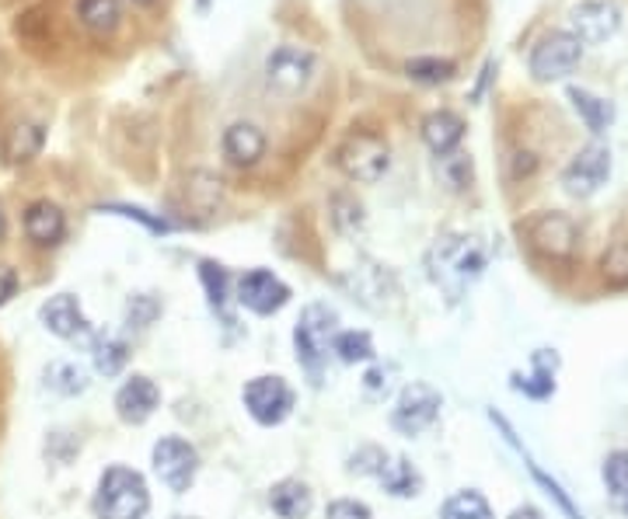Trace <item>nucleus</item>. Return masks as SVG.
Listing matches in <instances>:
<instances>
[{
    "label": "nucleus",
    "mask_w": 628,
    "mask_h": 519,
    "mask_svg": "<svg viewBox=\"0 0 628 519\" xmlns=\"http://www.w3.org/2000/svg\"><path fill=\"white\" fill-rule=\"evenodd\" d=\"M150 509V492L140 471L123 464H112L98 478L95 492V516L98 519H144Z\"/></svg>",
    "instance_id": "nucleus-1"
},
{
    "label": "nucleus",
    "mask_w": 628,
    "mask_h": 519,
    "mask_svg": "<svg viewBox=\"0 0 628 519\" xmlns=\"http://www.w3.org/2000/svg\"><path fill=\"white\" fill-rule=\"evenodd\" d=\"M520 237L528 240V248L545 258V262H572V258L580 255V240H583L580 223L558 210L531 213L520 223Z\"/></svg>",
    "instance_id": "nucleus-2"
},
{
    "label": "nucleus",
    "mask_w": 628,
    "mask_h": 519,
    "mask_svg": "<svg viewBox=\"0 0 628 519\" xmlns=\"http://www.w3.org/2000/svg\"><path fill=\"white\" fill-rule=\"evenodd\" d=\"M335 168L356 185H373L392 168V147L381 133L373 129H353L335 147Z\"/></svg>",
    "instance_id": "nucleus-3"
},
{
    "label": "nucleus",
    "mask_w": 628,
    "mask_h": 519,
    "mask_svg": "<svg viewBox=\"0 0 628 519\" xmlns=\"http://www.w3.org/2000/svg\"><path fill=\"white\" fill-rule=\"evenodd\" d=\"M335 335H338V314L329 304H308L300 310L294 328V349H297V362L308 370L315 384L321 380V367L329 362Z\"/></svg>",
    "instance_id": "nucleus-4"
},
{
    "label": "nucleus",
    "mask_w": 628,
    "mask_h": 519,
    "mask_svg": "<svg viewBox=\"0 0 628 519\" xmlns=\"http://www.w3.org/2000/svg\"><path fill=\"white\" fill-rule=\"evenodd\" d=\"M262 74H266L269 91H276L280 98H297L311 88V81L318 74V57L308 46L280 42V46L269 49Z\"/></svg>",
    "instance_id": "nucleus-5"
},
{
    "label": "nucleus",
    "mask_w": 628,
    "mask_h": 519,
    "mask_svg": "<svg viewBox=\"0 0 628 519\" xmlns=\"http://www.w3.org/2000/svg\"><path fill=\"white\" fill-rule=\"evenodd\" d=\"M583 42L569 36V32H545L534 46H531V57H528V74L538 84H555V81H566L576 66L583 63Z\"/></svg>",
    "instance_id": "nucleus-6"
},
{
    "label": "nucleus",
    "mask_w": 628,
    "mask_h": 519,
    "mask_svg": "<svg viewBox=\"0 0 628 519\" xmlns=\"http://www.w3.org/2000/svg\"><path fill=\"white\" fill-rule=\"evenodd\" d=\"M625 11L618 0H580L569 8V36H576L583 46H604L621 32Z\"/></svg>",
    "instance_id": "nucleus-7"
},
{
    "label": "nucleus",
    "mask_w": 628,
    "mask_h": 519,
    "mask_svg": "<svg viewBox=\"0 0 628 519\" xmlns=\"http://www.w3.org/2000/svg\"><path fill=\"white\" fill-rule=\"evenodd\" d=\"M242 401L259 425H280L291 419V411H294V391L283 376L262 373V376H251L245 384Z\"/></svg>",
    "instance_id": "nucleus-8"
},
{
    "label": "nucleus",
    "mask_w": 628,
    "mask_h": 519,
    "mask_svg": "<svg viewBox=\"0 0 628 519\" xmlns=\"http://www.w3.org/2000/svg\"><path fill=\"white\" fill-rule=\"evenodd\" d=\"M489 262V255L482 245H475L471 237H447L430 251V272L436 283H444V275H454L457 286H465L471 280H479L482 269Z\"/></svg>",
    "instance_id": "nucleus-9"
},
{
    "label": "nucleus",
    "mask_w": 628,
    "mask_h": 519,
    "mask_svg": "<svg viewBox=\"0 0 628 519\" xmlns=\"http://www.w3.org/2000/svg\"><path fill=\"white\" fill-rule=\"evenodd\" d=\"M440 408H444V397H440V391L430 387V384H422V380H412L409 387H402L398 401L392 408V429L412 440V436L427 432L436 422Z\"/></svg>",
    "instance_id": "nucleus-10"
},
{
    "label": "nucleus",
    "mask_w": 628,
    "mask_h": 519,
    "mask_svg": "<svg viewBox=\"0 0 628 519\" xmlns=\"http://www.w3.org/2000/svg\"><path fill=\"white\" fill-rule=\"evenodd\" d=\"M611 178V150L604 144H587L576 158L563 168V188L572 199L598 196Z\"/></svg>",
    "instance_id": "nucleus-11"
},
{
    "label": "nucleus",
    "mask_w": 628,
    "mask_h": 519,
    "mask_svg": "<svg viewBox=\"0 0 628 519\" xmlns=\"http://www.w3.org/2000/svg\"><path fill=\"white\" fill-rule=\"evenodd\" d=\"M150 460H155V474L161 478V484H168L175 495L193 489L196 471H199V454L193 443H185L182 436H161L155 443Z\"/></svg>",
    "instance_id": "nucleus-12"
},
{
    "label": "nucleus",
    "mask_w": 628,
    "mask_h": 519,
    "mask_svg": "<svg viewBox=\"0 0 628 519\" xmlns=\"http://www.w3.org/2000/svg\"><path fill=\"white\" fill-rule=\"evenodd\" d=\"M237 304L251 314H276L286 304H291V286H286L280 275L269 269H251L237 280Z\"/></svg>",
    "instance_id": "nucleus-13"
},
{
    "label": "nucleus",
    "mask_w": 628,
    "mask_h": 519,
    "mask_svg": "<svg viewBox=\"0 0 628 519\" xmlns=\"http://www.w3.org/2000/svg\"><path fill=\"white\" fill-rule=\"evenodd\" d=\"M39 321H42L46 332H53L57 338H66V342L91 335V324H88V318H84V310H81L74 293H57V297H49L39 307Z\"/></svg>",
    "instance_id": "nucleus-14"
},
{
    "label": "nucleus",
    "mask_w": 628,
    "mask_h": 519,
    "mask_svg": "<svg viewBox=\"0 0 628 519\" xmlns=\"http://www.w3.org/2000/svg\"><path fill=\"white\" fill-rule=\"evenodd\" d=\"M158 405H161V391L155 380L144 373L130 376L126 384L115 391V411L126 425H144L150 415L158 411Z\"/></svg>",
    "instance_id": "nucleus-15"
},
{
    "label": "nucleus",
    "mask_w": 628,
    "mask_h": 519,
    "mask_svg": "<svg viewBox=\"0 0 628 519\" xmlns=\"http://www.w3.org/2000/svg\"><path fill=\"white\" fill-rule=\"evenodd\" d=\"M220 150H224V158L234 164V168H256L266 150H269V140L262 126L248 123V119H242V123H231L224 129V136H220Z\"/></svg>",
    "instance_id": "nucleus-16"
},
{
    "label": "nucleus",
    "mask_w": 628,
    "mask_h": 519,
    "mask_svg": "<svg viewBox=\"0 0 628 519\" xmlns=\"http://www.w3.org/2000/svg\"><path fill=\"white\" fill-rule=\"evenodd\" d=\"M25 237L32 240L36 248H57L60 240L66 237V217L57 202L49 199H36L25 206Z\"/></svg>",
    "instance_id": "nucleus-17"
},
{
    "label": "nucleus",
    "mask_w": 628,
    "mask_h": 519,
    "mask_svg": "<svg viewBox=\"0 0 628 519\" xmlns=\"http://www.w3.org/2000/svg\"><path fill=\"white\" fill-rule=\"evenodd\" d=\"M42 147H46V126L39 119H22V123H14L8 129L4 144H0V153H4L8 168H25L39 158Z\"/></svg>",
    "instance_id": "nucleus-18"
},
{
    "label": "nucleus",
    "mask_w": 628,
    "mask_h": 519,
    "mask_svg": "<svg viewBox=\"0 0 628 519\" xmlns=\"http://www.w3.org/2000/svg\"><path fill=\"white\" fill-rule=\"evenodd\" d=\"M465 129H468L465 119L457 115V112H451V109L430 112L427 119H422V126H419L422 144H427L436 153V158H447V153H454L457 147H461Z\"/></svg>",
    "instance_id": "nucleus-19"
},
{
    "label": "nucleus",
    "mask_w": 628,
    "mask_h": 519,
    "mask_svg": "<svg viewBox=\"0 0 628 519\" xmlns=\"http://www.w3.org/2000/svg\"><path fill=\"white\" fill-rule=\"evenodd\" d=\"M269 506H273V512L280 519H308L315 495L300 478H283L269 489Z\"/></svg>",
    "instance_id": "nucleus-20"
},
{
    "label": "nucleus",
    "mask_w": 628,
    "mask_h": 519,
    "mask_svg": "<svg viewBox=\"0 0 628 519\" xmlns=\"http://www.w3.org/2000/svg\"><path fill=\"white\" fill-rule=\"evenodd\" d=\"M555 370H558V356L552 349H538L531 359V373H514V387L520 394L534 397V401H545V397L555 394Z\"/></svg>",
    "instance_id": "nucleus-21"
},
{
    "label": "nucleus",
    "mask_w": 628,
    "mask_h": 519,
    "mask_svg": "<svg viewBox=\"0 0 628 519\" xmlns=\"http://www.w3.org/2000/svg\"><path fill=\"white\" fill-rule=\"evenodd\" d=\"M566 98H569L572 112L580 115V123H583L593 136L607 133V129H611V123H615V106H611L607 98L593 95V91H587V88H576V84H569Z\"/></svg>",
    "instance_id": "nucleus-22"
},
{
    "label": "nucleus",
    "mask_w": 628,
    "mask_h": 519,
    "mask_svg": "<svg viewBox=\"0 0 628 519\" xmlns=\"http://www.w3.org/2000/svg\"><path fill=\"white\" fill-rule=\"evenodd\" d=\"M378 481L381 489L395 498H416L422 492V474L405 457H387L378 471Z\"/></svg>",
    "instance_id": "nucleus-23"
},
{
    "label": "nucleus",
    "mask_w": 628,
    "mask_h": 519,
    "mask_svg": "<svg viewBox=\"0 0 628 519\" xmlns=\"http://www.w3.org/2000/svg\"><path fill=\"white\" fill-rule=\"evenodd\" d=\"M77 22L91 32V36H112L123 25V4L119 0H77Z\"/></svg>",
    "instance_id": "nucleus-24"
},
{
    "label": "nucleus",
    "mask_w": 628,
    "mask_h": 519,
    "mask_svg": "<svg viewBox=\"0 0 628 519\" xmlns=\"http://www.w3.org/2000/svg\"><path fill=\"white\" fill-rule=\"evenodd\" d=\"M185 199H189L196 213H213L220 199H224V178L207 168L189 171V178H185Z\"/></svg>",
    "instance_id": "nucleus-25"
},
{
    "label": "nucleus",
    "mask_w": 628,
    "mask_h": 519,
    "mask_svg": "<svg viewBox=\"0 0 628 519\" xmlns=\"http://www.w3.org/2000/svg\"><path fill=\"white\" fill-rule=\"evenodd\" d=\"M329 213H332V227L343 237H356V234L364 231V223H367L364 202L356 199V196H349V193H332Z\"/></svg>",
    "instance_id": "nucleus-26"
},
{
    "label": "nucleus",
    "mask_w": 628,
    "mask_h": 519,
    "mask_svg": "<svg viewBox=\"0 0 628 519\" xmlns=\"http://www.w3.org/2000/svg\"><path fill=\"white\" fill-rule=\"evenodd\" d=\"M405 77L416 84H427V88H436V84H451L457 77V63L447 57H412L405 63Z\"/></svg>",
    "instance_id": "nucleus-27"
},
{
    "label": "nucleus",
    "mask_w": 628,
    "mask_h": 519,
    "mask_svg": "<svg viewBox=\"0 0 628 519\" xmlns=\"http://www.w3.org/2000/svg\"><path fill=\"white\" fill-rule=\"evenodd\" d=\"M343 283L353 289V297H360L364 304H370V297H387V293L395 289L392 275H387L381 265H364V269H353Z\"/></svg>",
    "instance_id": "nucleus-28"
},
{
    "label": "nucleus",
    "mask_w": 628,
    "mask_h": 519,
    "mask_svg": "<svg viewBox=\"0 0 628 519\" xmlns=\"http://www.w3.org/2000/svg\"><path fill=\"white\" fill-rule=\"evenodd\" d=\"M46 387L57 391L63 397H74L88 391V370L77 367V362H49L46 367Z\"/></svg>",
    "instance_id": "nucleus-29"
},
{
    "label": "nucleus",
    "mask_w": 628,
    "mask_h": 519,
    "mask_svg": "<svg viewBox=\"0 0 628 519\" xmlns=\"http://www.w3.org/2000/svg\"><path fill=\"white\" fill-rule=\"evenodd\" d=\"M440 519H496V516H492V506L485 502L482 492L465 489V492H454L444 502V512H440Z\"/></svg>",
    "instance_id": "nucleus-30"
},
{
    "label": "nucleus",
    "mask_w": 628,
    "mask_h": 519,
    "mask_svg": "<svg viewBox=\"0 0 628 519\" xmlns=\"http://www.w3.org/2000/svg\"><path fill=\"white\" fill-rule=\"evenodd\" d=\"M199 280H202V289H207V297H210V307L217 310V314H227V300H231V275L224 265H217V262H202L199 265Z\"/></svg>",
    "instance_id": "nucleus-31"
},
{
    "label": "nucleus",
    "mask_w": 628,
    "mask_h": 519,
    "mask_svg": "<svg viewBox=\"0 0 628 519\" xmlns=\"http://www.w3.org/2000/svg\"><path fill=\"white\" fill-rule=\"evenodd\" d=\"M332 353L343 362H349V367H353V362H370L373 356H378L370 332H338L332 338Z\"/></svg>",
    "instance_id": "nucleus-32"
},
{
    "label": "nucleus",
    "mask_w": 628,
    "mask_h": 519,
    "mask_svg": "<svg viewBox=\"0 0 628 519\" xmlns=\"http://www.w3.org/2000/svg\"><path fill=\"white\" fill-rule=\"evenodd\" d=\"M126 359H130V345L123 338H98L95 342V370L98 373H106V376H119L126 367Z\"/></svg>",
    "instance_id": "nucleus-33"
},
{
    "label": "nucleus",
    "mask_w": 628,
    "mask_h": 519,
    "mask_svg": "<svg viewBox=\"0 0 628 519\" xmlns=\"http://www.w3.org/2000/svg\"><path fill=\"white\" fill-rule=\"evenodd\" d=\"M601 280L615 289L628 286V237L607 245V251L601 255Z\"/></svg>",
    "instance_id": "nucleus-34"
},
{
    "label": "nucleus",
    "mask_w": 628,
    "mask_h": 519,
    "mask_svg": "<svg viewBox=\"0 0 628 519\" xmlns=\"http://www.w3.org/2000/svg\"><path fill=\"white\" fill-rule=\"evenodd\" d=\"M601 474H604L611 498L625 506V502H628V449H615V454H607Z\"/></svg>",
    "instance_id": "nucleus-35"
},
{
    "label": "nucleus",
    "mask_w": 628,
    "mask_h": 519,
    "mask_svg": "<svg viewBox=\"0 0 628 519\" xmlns=\"http://www.w3.org/2000/svg\"><path fill=\"white\" fill-rule=\"evenodd\" d=\"M440 175H444V182L454 188V193H465V188H471V182H475L471 153L454 150V153H447V158H440Z\"/></svg>",
    "instance_id": "nucleus-36"
},
{
    "label": "nucleus",
    "mask_w": 628,
    "mask_h": 519,
    "mask_svg": "<svg viewBox=\"0 0 628 519\" xmlns=\"http://www.w3.org/2000/svg\"><path fill=\"white\" fill-rule=\"evenodd\" d=\"M158 314H161V300L150 297V293H133L130 304H126V324L137 328V332H144V328L155 324Z\"/></svg>",
    "instance_id": "nucleus-37"
},
{
    "label": "nucleus",
    "mask_w": 628,
    "mask_h": 519,
    "mask_svg": "<svg viewBox=\"0 0 628 519\" xmlns=\"http://www.w3.org/2000/svg\"><path fill=\"white\" fill-rule=\"evenodd\" d=\"M98 213H115V217L137 220V223H144V227H147V231H155V234H168V231H172V223H168V220H158V217H150L147 210H140V206H98Z\"/></svg>",
    "instance_id": "nucleus-38"
},
{
    "label": "nucleus",
    "mask_w": 628,
    "mask_h": 519,
    "mask_svg": "<svg viewBox=\"0 0 628 519\" xmlns=\"http://www.w3.org/2000/svg\"><path fill=\"white\" fill-rule=\"evenodd\" d=\"M325 519H370V506L356 498H335V502H329Z\"/></svg>",
    "instance_id": "nucleus-39"
},
{
    "label": "nucleus",
    "mask_w": 628,
    "mask_h": 519,
    "mask_svg": "<svg viewBox=\"0 0 628 519\" xmlns=\"http://www.w3.org/2000/svg\"><path fill=\"white\" fill-rule=\"evenodd\" d=\"M384 460H387L384 449H378V446H364L360 454H356V457L349 460V471H353V474H378Z\"/></svg>",
    "instance_id": "nucleus-40"
},
{
    "label": "nucleus",
    "mask_w": 628,
    "mask_h": 519,
    "mask_svg": "<svg viewBox=\"0 0 628 519\" xmlns=\"http://www.w3.org/2000/svg\"><path fill=\"white\" fill-rule=\"evenodd\" d=\"M392 376H395V367H373L367 376H364V387L370 397H381L392 391Z\"/></svg>",
    "instance_id": "nucleus-41"
},
{
    "label": "nucleus",
    "mask_w": 628,
    "mask_h": 519,
    "mask_svg": "<svg viewBox=\"0 0 628 519\" xmlns=\"http://www.w3.org/2000/svg\"><path fill=\"white\" fill-rule=\"evenodd\" d=\"M534 171H538V158H534V153H531V150H517V153H514L510 178H514V182H520V178H531Z\"/></svg>",
    "instance_id": "nucleus-42"
},
{
    "label": "nucleus",
    "mask_w": 628,
    "mask_h": 519,
    "mask_svg": "<svg viewBox=\"0 0 628 519\" xmlns=\"http://www.w3.org/2000/svg\"><path fill=\"white\" fill-rule=\"evenodd\" d=\"M19 286H22V280H19V272H14L11 265H4L0 262V307H4L14 293H19Z\"/></svg>",
    "instance_id": "nucleus-43"
},
{
    "label": "nucleus",
    "mask_w": 628,
    "mask_h": 519,
    "mask_svg": "<svg viewBox=\"0 0 628 519\" xmlns=\"http://www.w3.org/2000/svg\"><path fill=\"white\" fill-rule=\"evenodd\" d=\"M496 71H500V63H496V60H485V63H482V71H479V84H475V91H471V98H475V101L482 98L485 84L492 81V74H496Z\"/></svg>",
    "instance_id": "nucleus-44"
},
{
    "label": "nucleus",
    "mask_w": 628,
    "mask_h": 519,
    "mask_svg": "<svg viewBox=\"0 0 628 519\" xmlns=\"http://www.w3.org/2000/svg\"><path fill=\"white\" fill-rule=\"evenodd\" d=\"M510 519H549V516L541 512L538 506H531V502H524V506H517V509L510 512Z\"/></svg>",
    "instance_id": "nucleus-45"
},
{
    "label": "nucleus",
    "mask_w": 628,
    "mask_h": 519,
    "mask_svg": "<svg viewBox=\"0 0 628 519\" xmlns=\"http://www.w3.org/2000/svg\"><path fill=\"white\" fill-rule=\"evenodd\" d=\"M8 237V213H4V206H0V240Z\"/></svg>",
    "instance_id": "nucleus-46"
},
{
    "label": "nucleus",
    "mask_w": 628,
    "mask_h": 519,
    "mask_svg": "<svg viewBox=\"0 0 628 519\" xmlns=\"http://www.w3.org/2000/svg\"><path fill=\"white\" fill-rule=\"evenodd\" d=\"M133 8H150V4H158V0H130Z\"/></svg>",
    "instance_id": "nucleus-47"
},
{
    "label": "nucleus",
    "mask_w": 628,
    "mask_h": 519,
    "mask_svg": "<svg viewBox=\"0 0 628 519\" xmlns=\"http://www.w3.org/2000/svg\"><path fill=\"white\" fill-rule=\"evenodd\" d=\"M625 516H628V502H625Z\"/></svg>",
    "instance_id": "nucleus-48"
},
{
    "label": "nucleus",
    "mask_w": 628,
    "mask_h": 519,
    "mask_svg": "<svg viewBox=\"0 0 628 519\" xmlns=\"http://www.w3.org/2000/svg\"><path fill=\"white\" fill-rule=\"evenodd\" d=\"M202 4H207V0H202Z\"/></svg>",
    "instance_id": "nucleus-49"
}]
</instances>
